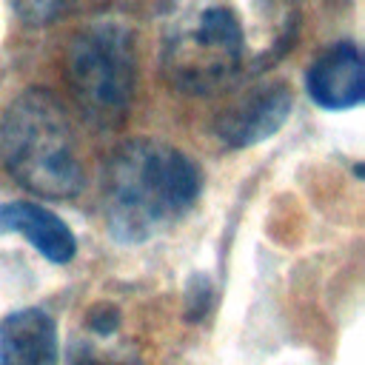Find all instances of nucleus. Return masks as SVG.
Wrapping results in <instances>:
<instances>
[{
	"label": "nucleus",
	"instance_id": "f257e3e1",
	"mask_svg": "<svg viewBox=\"0 0 365 365\" xmlns=\"http://www.w3.org/2000/svg\"><path fill=\"white\" fill-rule=\"evenodd\" d=\"M299 0H163L157 57L185 94H217L262 74L294 43Z\"/></svg>",
	"mask_w": 365,
	"mask_h": 365
},
{
	"label": "nucleus",
	"instance_id": "f03ea898",
	"mask_svg": "<svg viewBox=\"0 0 365 365\" xmlns=\"http://www.w3.org/2000/svg\"><path fill=\"white\" fill-rule=\"evenodd\" d=\"M202 174L180 148L143 137L123 143L103 177V205L111 237L145 242L200 197Z\"/></svg>",
	"mask_w": 365,
	"mask_h": 365
},
{
	"label": "nucleus",
	"instance_id": "7ed1b4c3",
	"mask_svg": "<svg viewBox=\"0 0 365 365\" xmlns=\"http://www.w3.org/2000/svg\"><path fill=\"white\" fill-rule=\"evenodd\" d=\"M0 160L29 191L71 200L86 188L77 137L63 103L46 88L17 94L0 123Z\"/></svg>",
	"mask_w": 365,
	"mask_h": 365
},
{
	"label": "nucleus",
	"instance_id": "20e7f679",
	"mask_svg": "<svg viewBox=\"0 0 365 365\" xmlns=\"http://www.w3.org/2000/svg\"><path fill=\"white\" fill-rule=\"evenodd\" d=\"M66 80L80 111L103 128L117 125L134 97V34L120 20H97L66 48Z\"/></svg>",
	"mask_w": 365,
	"mask_h": 365
},
{
	"label": "nucleus",
	"instance_id": "39448f33",
	"mask_svg": "<svg viewBox=\"0 0 365 365\" xmlns=\"http://www.w3.org/2000/svg\"><path fill=\"white\" fill-rule=\"evenodd\" d=\"M291 106H294V94L282 83L248 91L217 117L214 123L217 137L228 148H248L254 143H262L285 125Z\"/></svg>",
	"mask_w": 365,
	"mask_h": 365
},
{
	"label": "nucleus",
	"instance_id": "423d86ee",
	"mask_svg": "<svg viewBox=\"0 0 365 365\" xmlns=\"http://www.w3.org/2000/svg\"><path fill=\"white\" fill-rule=\"evenodd\" d=\"M305 86L311 100L328 111H345L365 97V68L359 46L345 40L325 48L308 68Z\"/></svg>",
	"mask_w": 365,
	"mask_h": 365
},
{
	"label": "nucleus",
	"instance_id": "0eeeda50",
	"mask_svg": "<svg viewBox=\"0 0 365 365\" xmlns=\"http://www.w3.org/2000/svg\"><path fill=\"white\" fill-rule=\"evenodd\" d=\"M57 325L43 308H17L0 319V365H57Z\"/></svg>",
	"mask_w": 365,
	"mask_h": 365
},
{
	"label": "nucleus",
	"instance_id": "6e6552de",
	"mask_svg": "<svg viewBox=\"0 0 365 365\" xmlns=\"http://www.w3.org/2000/svg\"><path fill=\"white\" fill-rule=\"evenodd\" d=\"M0 234H23L48 262L66 265L77 254V240L71 228L48 208L37 202H3L0 205Z\"/></svg>",
	"mask_w": 365,
	"mask_h": 365
},
{
	"label": "nucleus",
	"instance_id": "1a4fd4ad",
	"mask_svg": "<svg viewBox=\"0 0 365 365\" xmlns=\"http://www.w3.org/2000/svg\"><path fill=\"white\" fill-rule=\"evenodd\" d=\"M74 0H9L11 11L17 14V20L29 23V26H48L54 23L60 14H66L71 9Z\"/></svg>",
	"mask_w": 365,
	"mask_h": 365
},
{
	"label": "nucleus",
	"instance_id": "9d476101",
	"mask_svg": "<svg viewBox=\"0 0 365 365\" xmlns=\"http://www.w3.org/2000/svg\"><path fill=\"white\" fill-rule=\"evenodd\" d=\"M88 325L97 331V334H111L117 328V311L111 305H97L91 314H88Z\"/></svg>",
	"mask_w": 365,
	"mask_h": 365
},
{
	"label": "nucleus",
	"instance_id": "9b49d317",
	"mask_svg": "<svg viewBox=\"0 0 365 365\" xmlns=\"http://www.w3.org/2000/svg\"><path fill=\"white\" fill-rule=\"evenodd\" d=\"M71 365H134V362H123V359H111V356H103L91 348H83L77 345L74 354H71Z\"/></svg>",
	"mask_w": 365,
	"mask_h": 365
}]
</instances>
